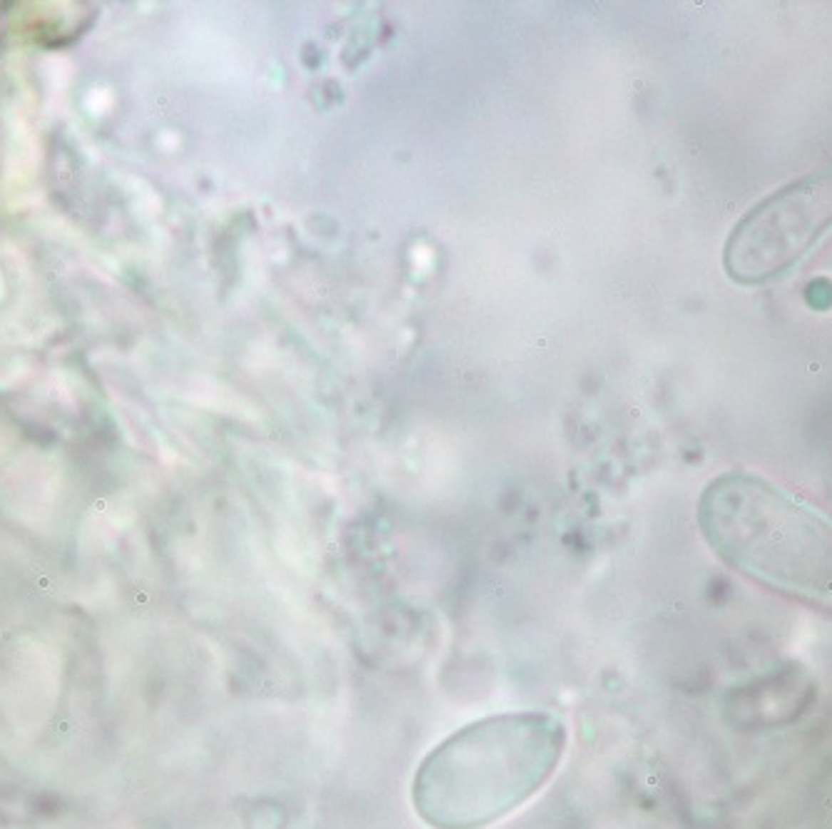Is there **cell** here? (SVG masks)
I'll list each match as a JSON object with an SVG mask.
<instances>
[{"instance_id":"3957f363","label":"cell","mask_w":832,"mask_h":829,"mask_svg":"<svg viewBox=\"0 0 832 829\" xmlns=\"http://www.w3.org/2000/svg\"><path fill=\"white\" fill-rule=\"evenodd\" d=\"M832 230V163L788 182L748 210L725 240L723 267L738 284L793 269Z\"/></svg>"},{"instance_id":"6da1fadb","label":"cell","mask_w":832,"mask_h":829,"mask_svg":"<svg viewBox=\"0 0 832 829\" xmlns=\"http://www.w3.org/2000/svg\"><path fill=\"white\" fill-rule=\"evenodd\" d=\"M566 727L546 712H506L461 727L418 765L411 802L433 829H486L553 777Z\"/></svg>"},{"instance_id":"7a4b0ae2","label":"cell","mask_w":832,"mask_h":829,"mask_svg":"<svg viewBox=\"0 0 832 829\" xmlns=\"http://www.w3.org/2000/svg\"><path fill=\"white\" fill-rule=\"evenodd\" d=\"M713 550L735 570L790 598L832 610V520L750 473H723L698 503Z\"/></svg>"}]
</instances>
